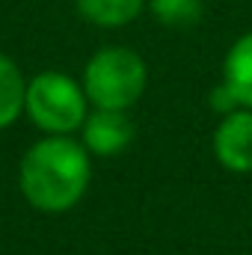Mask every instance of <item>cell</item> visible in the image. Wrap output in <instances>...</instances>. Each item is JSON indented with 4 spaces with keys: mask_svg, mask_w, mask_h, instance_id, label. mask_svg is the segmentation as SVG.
<instances>
[{
    "mask_svg": "<svg viewBox=\"0 0 252 255\" xmlns=\"http://www.w3.org/2000/svg\"><path fill=\"white\" fill-rule=\"evenodd\" d=\"M80 142L95 157H116L122 154L136 136V125L127 110H89L80 125Z\"/></svg>",
    "mask_w": 252,
    "mask_h": 255,
    "instance_id": "obj_5",
    "label": "cell"
},
{
    "mask_svg": "<svg viewBox=\"0 0 252 255\" xmlns=\"http://www.w3.org/2000/svg\"><path fill=\"white\" fill-rule=\"evenodd\" d=\"M92 154L74 136H42L18 163V187L39 214H65L89 190Z\"/></svg>",
    "mask_w": 252,
    "mask_h": 255,
    "instance_id": "obj_1",
    "label": "cell"
},
{
    "mask_svg": "<svg viewBox=\"0 0 252 255\" xmlns=\"http://www.w3.org/2000/svg\"><path fill=\"white\" fill-rule=\"evenodd\" d=\"M77 15L101 30H119L145 12V0H74Z\"/></svg>",
    "mask_w": 252,
    "mask_h": 255,
    "instance_id": "obj_7",
    "label": "cell"
},
{
    "mask_svg": "<svg viewBox=\"0 0 252 255\" xmlns=\"http://www.w3.org/2000/svg\"><path fill=\"white\" fill-rule=\"evenodd\" d=\"M145 12L169 30H190L205 18V0H145Z\"/></svg>",
    "mask_w": 252,
    "mask_h": 255,
    "instance_id": "obj_9",
    "label": "cell"
},
{
    "mask_svg": "<svg viewBox=\"0 0 252 255\" xmlns=\"http://www.w3.org/2000/svg\"><path fill=\"white\" fill-rule=\"evenodd\" d=\"M24 113L48 136H71L89 116V98L77 77L48 68L27 80Z\"/></svg>",
    "mask_w": 252,
    "mask_h": 255,
    "instance_id": "obj_3",
    "label": "cell"
},
{
    "mask_svg": "<svg viewBox=\"0 0 252 255\" xmlns=\"http://www.w3.org/2000/svg\"><path fill=\"white\" fill-rule=\"evenodd\" d=\"M24 98H27V77L21 65L0 51V130H6L24 116Z\"/></svg>",
    "mask_w": 252,
    "mask_h": 255,
    "instance_id": "obj_8",
    "label": "cell"
},
{
    "mask_svg": "<svg viewBox=\"0 0 252 255\" xmlns=\"http://www.w3.org/2000/svg\"><path fill=\"white\" fill-rule=\"evenodd\" d=\"M214 157L223 169L250 175L252 172V110L238 107L220 116L214 130Z\"/></svg>",
    "mask_w": 252,
    "mask_h": 255,
    "instance_id": "obj_4",
    "label": "cell"
},
{
    "mask_svg": "<svg viewBox=\"0 0 252 255\" xmlns=\"http://www.w3.org/2000/svg\"><path fill=\"white\" fill-rule=\"evenodd\" d=\"M80 83L89 107L130 110L148 86V65L139 51L127 45H104L86 60Z\"/></svg>",
    "mask_w": 252,
    "mask_h": 255,
    "instance_id": "obj_2",
    "label": "cell"
},
{
    "mask_svg": "<svg viewBox=\"0 0 252 255\" xmlns=\"http://www.w3.org/2000/svg\"><path fill=\"white\" fill-rule=\"evenodd\" d=\"M220 83L232 92L238 107H250L252 110V30L238 36L232 42V48L226 51Z\"/></svg>",
    "mask_w": 252,
    "mask_h": 255,
    "instance_id": "obj_6",
    "label": "cell"
}]
</instances>
